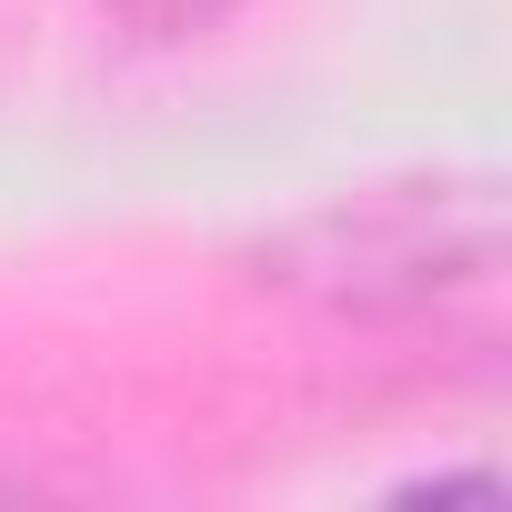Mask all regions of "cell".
I'll return each instance as SVG.
<instances>
[{
	"label": "cell",
	"mask_w": 512,
	"mask_h": 512,
	"mask_svg": "<svg viewBox=\"0 0 512 512\" xmlns=\"http://www.w3.org/2000/svg\"><path fill=\"white\" fill-rule=\"evenodd\" d=\"M111 11H121L131 31H151V41H181V31H201V21H221L231 0H111Z\"/></svg>",
	"instance_id": "7a4b0ae2"
},
{
	"label": "cell",
	"mask_w": 512,
	"mask_h": 512,
	"mask_svg": "<svg viewBox=\"0 0 512 512\" xmlns=\"http://www.w3.org/2000/svg\"><path fill=\"white\" fill-rule=\"evenodd\" d=\"M262 282L372 332H432V342H502V191L482 171L462 181H372L352 201H322L312 221L262 241Z\"/></svg>",
	"instance_id": "6da1fadb"
}]
</instances>
